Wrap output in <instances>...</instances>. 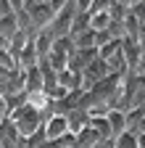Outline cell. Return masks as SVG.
<instances>
[{"instance_id": "cell-1", "label": "cell", "mask_w": 145, "mask_h": 148, "mask_svg": "<svg viewBox=\"0 0 145 148\" xmlns=\"http://www.w3.org/2000/svg\"><path fill=\"white\" fill-rule=\"evenodd\" d=\"M24 11H27V16H29V24H32L34 32H40V29L50 27L53 16H56V13H53V8H50L48 3H27Z\"/></svg>"}, {"instance_id": "cell-2", "label": "cell", "mask_w": 145, "mask_h": 148, "mask_svg": "<svg viewBox=\"0 0 145 148\" xmlns=\"http://www.w3.org/2000/svg\"><path fill=\"white\" fill-rule=\"evenodd\" d=\"M42 132H45V140H58L61 135L69 132L66 127V116L63 114H50L42 119Z\"/></svg>"}, {"instance_id": "cell-3", "label": "cell", "mask_w": 145, "mask_h": 148, "mask_svg": "<svg viewBox=\"0 0 145 148\" xmlns=\"http://www.w3.org/2000/svg\"><path fill=\"white\" fill-rule=\"evenodd\" d=\"M66 116V127H69V132L71 135H77V132H82V130L90 124V114L84 108H71L69 114H63Z\"/></svg>"}, {"instance_id": "cell-4", "label": "cell", "mask_w": 145, "mask_h": 148, "mask_svg": "<svg viewBox=\"0 0 145 148\" xmlns=\"http://www.w3.org/2000/svg\"><path fill=\"white\" fill-rule=\"evenodd\" d=\"M58 87H63L66 92H74V90H82V71H74V69H61L58 71Z\"/></svg>"}, {"instance_id": "cell-5", "label": "cell", "mask_w": 145, "mask_h": 148, "mask_svg": "<svg viewBox=\"0 0 145 148\" xmlns=\"http://www.w3.org/2000/svg\"><path fill=\"white\" fill-rule=\"evenodd\" d=\"M53 34H50V29L45 27V29H40L37 34L32 37V45H34V53H37V58H45V56L53 50Z\"/></svg>"}, {"instance_id": "cell-6", "label": "cell", "mask_w": 145, "mask_h": 148, "mask_svg": "<svg viewBox=\"0 0 145 148\" xmlns=\"http://www.w3.org/2000/svg\"><path fill=\"white\" fill-rule=\"evenodd\" d=\"M106 122H108V130H111V138L121 135L124 130H127V111H121V108H108Z\"/></svg>"}, {"instance_id": "cell-7", "label": "cell", "mask_w": 145, "mask_h": 148, "mask_svg": "<svg viewBox=\"0 0 145 148\" xmlns=\"http://www.w3.org/2000/svg\"><path fill=\"white\" fill-rule=\"evenodd\" d=\"M24 92L32 95V92H42V77H40V69L37 64L24 69Z\"/></svg>"}, {"instance_id": "cell-8", "label": "cell", "mask_w": 145, "mask_h": 148, "mask_svg": "<svg viewBox=\"0 0 145 148\" xmlns=\"http://www.w3.org/2000/svg\"><path fill=\"white\" fill-rule=\"evenodd\" d=\"M19 29L16 27V13H5V16H0V37L8 42L11 40V34Z\"/></svg>"}, {"instance_id": "cell-9", "label": "cell", "mask_w": 145, "mask_h": 148, "mask_svg": "<svg viewBox=\"0 0 145 148\" xmlns=\"http://www.w3.org/2000/svg\"><path fill=\"white\" fill-rule=\"evenodd\" d=\"M114 148H137V135L129 132V130H124L121 135L114 138Z\"/></svg>"}, {"instance_id": "cell-10", "label": "cell", "mask_w": 145, "mask_h": 148, "mask_svg": "<svg viewBox=\"0 0 145 148\" xmlns=\"http://www.w3.org/2000/svg\"><path fill=\"white\" fill-rule=\"evenodd\" d=\"M90 127L98 132V138H111V130H108L106 116H90Z\"/></svg>"}, {"instance_id": "cell-11", "label": "cell", "mask_w": 145, "mask_h": 148, "mask_svg": "<svg viewBox=\"0 0 145 148\" xmlns=\"http://www.w3.org/2000/svg\"><path fill=\"white\" fill-rule=\"evenodd\" d=\"M0 66H3V69H13L16 66V58L11 56L8 48H0Z\"/></svg>"}, {"instance_id": "cell-12", "label": "cell", "mask_w": 145, "mask_h": 148, "mask_svg": "<svg viewBox=\"0 0 145 148\" xmlns=\"http://www.w3.org/2000/svg\"><path fill=\"white\" fill-rule=\"evenodd\" d=\"M93 148H114V138H100L93 143Z\"/></svg>"}, {"instance_id": "cell-13", "label": "cell", "mask_w": 145, "mask_h": 148, "mask_svg": "<svg viewBox=\"0 0 145 148\" xmlns=\"http://www.w3.org/2000/svg\"><path fill=\"white\" fill-rule=\"evenodd\" d=\"M5 3L11 5V11L16 13V11H24V5H27V0H5Z\"/></svg>"}, {"instance_id": "cell-14", "label": "cell", "mask_w": 145, "mask_h": 148, "mask_svg": "<svg viewBox=\"0 0 145 148\" xmlns=\"http://www.w3.org/2000/svg\"><path fill=\"white\" fill-rule=\"evenodd\" d=\"M8 116V108H5V101H3V95H0V122H3Z\"/></svg>"}, {"instance_id": "cell-15", "label": "cell", "mask_w": 145, "mask_h": 148, "mask_svg": "<svg viewBox=\"0 0 145 148\" xmlns=\"http://www.w3.org/2000/svg\"><path fill=\"white\" fill-rule=\"evenodd\" d=\"M137 148H145V132L137 135Z\"/></svg>"}, {"instance_id": "cell-16", "label": "cell", "mask_w": 145, "mask_h": 148, "mask_svg": "<svg viewBox=\"0 0 145 148\" xmlns=\"http://www.w3.org/2000/svg\"><path fill=\"white\" fill-rule=\"evenodd\" d=\"M135 3H142V0H129V5H135Z\"/></svg>"}]
</instances>
